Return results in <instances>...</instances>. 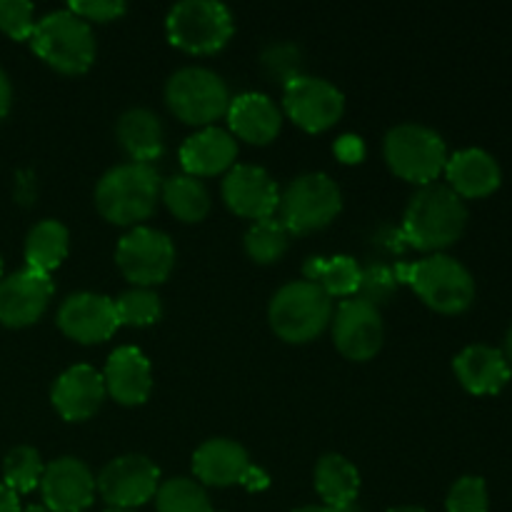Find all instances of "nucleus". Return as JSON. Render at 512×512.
Returning <instances> with one entry per match:
<instances>
[{
  "mask_svg": "<svg viewBox=\"0 0 512 512\" xmlns=\"http://www.w3.org/2000/svg\"><path fill=\"white\" fill-rule=\"evenodd\" d=\"M465 225L468 208L463 198H458L448 185L430 183L410 198L400 235L410 248L440 253L463 238Z\"/></svg>",
  "mask_w": 512,
  "mask_h": 512,
  "instance_id": "f257e3e1",
  "label": "nucleus"
},
{
  "mask_svg": "<svg viewBox=\"0 0 512 512\" xmlns=\"http://www.w3.org/2000/svg\"><path fill=\"white\" fill-rule=\"evenodd\" d=\"M395 278L398 283L410 285L435 313L460 315L475 300V280L470 270L445 253H433L415 263H400L395 268Z\"/></svg>",
  "mask_w": 512,
  "mask_h": 512,
  "instance_id": "f03ea898",
  "label": "nucleus"
},
{
  "mask_svg": "<svg viewBox=\"0 0 512 512\" xmlns=\"http://www.w3.org/2000/svg\"><path fill=\"white\" fill-rule=\"evenodd\" d=\"M160 175L153 165L123 163L110 168L95 188V208L108 223L138 225L150 218L160 198Z\"/></svg>",
  "mask_w": 512,
  "mask_h": 512,
  "instance_id": "7ed1b4c3",
  "label": "nucleus"
},
{
  "mask_svg": "<svg viewBox=\"0 0 512 512\" xmlns=\"http://www.w3.org/2000/svg\"><path fill=\"white\" fill-rule=\"evenodd\" d=\"M268 320L273 333L285 343H310L333 320V300L310 280H293L273 295Z\"/></svg>",
  "mask_w": 512,
  "mask_h": 512,
  "instance_id": "20e7f679",
  "label": "nucleus"
},
{
  "mask_svg": "<svg viewBox=\"0 0 512 512\" xmlns=\"http://www.w3.org/2000/svg\"><path fill=\"white\" fill-rule=\"evenodd\" d=\"M30 45L40 60L63 75H83L95 63L93 30L68 8L40 18L30 35Z\"/></svg>",
  "mask_w": 512,
  "mask_h": 512,
  "instance_id": "39448f33",
  "label": "nucleus"
},
{
  "mask_svg": "<svg viewBox=\"0 0 512 512\" xmlns=\"http://www.w3.org/2000/svg\"><path fill=\"white\" fill-rule=\"evenodd\" d=\"M383 155L388 168L398 178L415 185L435 183L440 173H445L448 165V145L435 133L433 128L420 123L395 125L383 143Z\"/></svg>",
  "mask_w": 512,
  "mask_h": 512,
  "instance_id": "423d86ee",
  "label": "nucleus"
},
{
  "mask_svg": "<svg viewBox=\"0 0 512 512\" xmlns=\"http://www.w3.org/2000/svg\"><path fill=\"white\" fill-rule=\"evenodd\" d=\"M175 48L190 55H213L233 38V13L218 0H183L173 5L165 20Z\"/></svg>",
  "mask_w": 512,
  "mask_h": 512,
  "instance_id": "0eeeda50",
  "label": "nucleus"
},
{
  "mask_svg": "<svg viewBox=\"0 0 512 512\" xmlns=\"http://www.w3.org/2000/svg\"><path fill=\"white\" fill-rule=\"evenodd\" d=\"M343 193L325 173H305L280 193V223L288 233L308 235L323 230L338 218Z\"/></svg>",
  "mask_w": 512,
  "mask_h": 512,
  "instance_id": "6e6552de",
  "label": "nucleus"
},
{
  "mask_svg": "<svg viewBox=\"0 0 512 512\" xmlns=\"http://www.w3.org/2000/svg\"><path fill=\"white\" fill-rule=\"evenodd\" d=\"M230 100L225 80L208 68H183L170 75L165 85V103L175 118L200 128H210L228 115Z\"/></svg>",
  "mask_w": 512,
  "mask_h": 512,
  "instance_id": "1a4fd4ad",
  "label": "nucleus"
},
{
  "mask_svg": "<svg viewBox=\"0 0 512 512\" xmlns=\"http://www.w3.org/2000/svg\"><path fill=\"white\" fill-rule=\"evenodd\" d=\"M115 263L120 273L138 288H150L173 273L175 245L163 230L135 225L128 235H123L115 248Z\"/></svg>",
  "mask_w": 512,
  "mask_h": 512,
  "instance_id": "9d476101",
  "label": "nucleus"
},
{
  "mask_svg": "<svg viewBox=\"0 0 512 512\" xmlns=\"http://www.w3.org/2000/svg\"><path fill=\"white\" fill-rule=\"evenodd\" d=\"M283 108L305 133H325L345 113V95L323 78H300L283 85Z\"/></svg>",
  "mask_w": 512,
  "mask_h": 512,
  "instance_id": "9b49d317",
  "label": "nucleus"
},
{
  "mask_svg": "<svg viewBox=\"0 0 512 512\" xmlns=\"http://www.w3.org/2000/svg\"><path fill=\"white\" fill-rule=\"evenodd\" d=\"M95 488L108 508L135 510L155 498L160 488V470L145 455H123L100 470Z\"/></svg>",
  "mask_w": 512,
  "mask_h": 512,
  "instance_id": "f8f14e48",
  "label": "nucleus"
},
{
  "mask_svg": "<svg viewBox=\"0 0 512 512\" xmlns=\"http://www.w3.org/2000/svg\"><path fill=\"white\" fill-rule=\"evenodd\" d=\"M383 318L373 303L363 298L343 300L333 320V343L348 360L365 363L383 348Z\"/></svg>",
  "mask_w": 512,
  "mask_h": 512,
  "instance_id": "ddd939ff",
  "label": "nucleus"
},
{
  "mask_svg": "<svg viewBox=\"0 0 512 512\" xmlns=\"http://www.w3.org/2000/svg\"><path fill=\"white\" fill-rule=\"evenodd\" d=\"M58 328L75 343H105L120 328L115 300L100 293L68 295L58 308Z\"/></svg>",
  "mask_w": 512,
  "mask_h": 512,
  "instance_id": "4468645a",
  "label": "nucleus"
},
{
  "mask_svg": "<svg viewBox=\"0 0 512 512\" xmlns=\"http://www.w3.org/2000/svg\"><path fill=\"white\" fill-rule=\"evenodd\" d=\"M53 298V280L38 270H18L0 280V323L5 328H28L38 323Z\"/></svg>",
  "mask_w": 512,
  "mask_h": 512,
  "instance_id": "2eb2a0df",
  "label": "nucleus"
},
{
  "mask_svg": "<svg viewBox=\"0 0 512 512\" xmlns=\"http://www.w3.org/2000/svg\"><path fill=\"white\" fill-rule=\"evenodd\" d=\"M223 200L235 215L258 223L273 218L280 205V188L268 170L258 165H233L223 180Z\"/></svg>",
  "mask_w": 512,
  "mask_h": 512,
  "instance_id": "dca6fc26",
  "label": "nucleus"
},
{
  "mask_svg": "<svg viewBox=\"0 0 512 512\" xmlns=\"http://www.w3.org/2000/svg\"><path fill=\"white\" fill-rule=\"evenodd\" d=\"M40 493L50 512H83L93 505L95 478L83 460L58 458L45 465Z\"/></svg>",
  "mask_w": 512,
  "mask_h": 512,
  "instance_id": "f3484780",
  "label": "nucleus"
},
{
  "mask_svg": "<svg viewBox=\"0 0 512 512\" xmlns=\"http://www.w3.org/2000/svg\"><path fill=\"white\" fill-rule=\"evenodd\" d=\"M103 373L90 365H73L53 385V408L68 423H83L93 418L105 400Z\"/></svg>",
  "mask_w": 512,
  "mask_h": 512,
  "instance_id": "a211bd4d",
  "label": "nucleus"
},
{
  "mask_svg": "<svg viewBox=\"0 0 512 512\" xmlns=\"http://www.w3.org/2000/svg\"><path fill=\"white\" fill-rule=\"evenodd\" d=\"M105 393L120 405H143L150 398L153 390V370H150V360L145 358L143 350L133 348V345H123V348L113 350L105 363L103 370Z\"/></svg>",
  "mask_w": 512,
  "mask_h": 512,
  "instance_id": "6ab92c4d",
  "label": "nucleus"
},
{
  "mask_svg": "<svg viewBox=\"0 0 512 512\" xmlns=\"http://www.w3.org/2000/svg\"><path fill=\"white\" fill-rule=\"evenodd\" d=\"M448 188L463 200H480L493 195L503 183L498 160L483 148H465L450 155L445 165Z\"/></svg>",
  "mask_w": 512,
  "mask_h": 512,
  "instance_id": "aec40b11",
  "label": "nucleus"
},
{
  "mask_svg": "<svg viewBox=\"0 0 512 512\" xmlns=\"http://www.w3.org/2000/svg\"><path fill=\"white\" fill-rule=\"evenodd\" d=\"M453 370L470 395H498L512 378L503 350L490 345H468L460 350L453 360Z\"/></svg>",
  "mask_w": 512,
  "mask_h": 512,
  "instance_id": "412c9836",
  "label": "nucleus"
},
{
  "mask_svg": "<svg viewBox=\"0 0 512 512\" xmlns=\"http://www.w3.org/2000/svg\"><path fill=\"white\" fill-rule=\"evenodd\" d=\"M225 118H228L230 135L250 145L273 143L283 128V113L263 93H243L233 98Z\"/></svg>",
  "mask_w": 512,
  "mask_h": 512,
  "instance_id": "4be33fe9",
  "label": "nucleus"
},
{
  "mask_svg": "<svg viewBox=\"0 0 512 512\" xmlns=\"http://www.w3.org/2000/svg\"><path fill=\"white\" fill-rule=\"evenodd\" d=\"M238 158V143L223 128H203L180 145V165L190 178H208L230 170Z\"/></svg>",
  "mask_w": 512,
  "mask_h": 512,
  "instance_id": "5701e85b",
  "label": "nucleus"
},
{
  "mask_svg": "<svg viewBox=\"0 0 512 512\" xmlns=\"http://www.w3.org/2000/svg\"><path fill=\"white\" fill-rule=\"evenodd\" d=\"M248 468V450L228 438L205 440L193 453L195 478L203 485H213V488H228V485L240 483Z\"/></svg>",
  "mask_w": 512,
  "mask_h": 512,
  "instance_id": "b1692460",
  "label": "nucleus"
},
{
  "mask_svg": "<svg viewBox=\"0 0 512 512\" xmlns=\"http://www.w3.org/2000/svg\"><path fill=\"white\" fill-rule=\"evenodd\" d=\"M115 135H118L120 148L128 153L130 163L150 165V160H158L163 155V125L158 115L150 110L133 108L120 115Z\"/></svg>",
  "mask_w": 512,
  "mask_h": 512,
  "instance_id": "393cba45",
  "label": "nucleus"
},
{
  "mask_svg": "<svg viewBox=\"0 0 512 512\" xmlns=\"http://www.w3.org/2000/svg\"><path fill=\"white\" fill-rule=\"evenodd\" d=\"M315 490L328 508H353L360 493V473L338 453L323 455L315 465Z\"/></svg>",
  "mask_w": 512,
  "mask_h": 512,
  "instance_id": "a878e982",
  "label": "nucleus"
},
{
  "mask_svg": "<svg viewBox=\"0 0 512 512\" xmlns=\"http://www.w3.org/2000/svg\"><path fill=\"white\" fill-rule=\"evenodd\" d=\"M305 280L323 288L330 298H355L363 278V268L350 255L333 258H308L303 265Z\"/></svg>",
  "mask_w": 512,
  "mask_h": 512,
  "instance_id": "bb28decb",
  "label": "nucleus"
},
{
  "mask_svg": "<svg viewBox=\"0 0 512 512\" xmlns=\"http://www.w3.org/2000/svg\"><path fill=\"white\" fill-rule=\"evenodd\" d=\"M70 233L60 220H40L25 238V263L30 270L50 275L68 255Z\"/></svg>",
  "mask_w": 512,
  "mask_h": 512,
  "instance_id": "cd10ccee",
  "label": "nucleus"
},
{
  "mask_svg": "<svg viewBox=\"0 0 512 512\" xmlns=\"http://www.w3.org/2000/svg\"><path fill=\"white\" fill-rule=\"evenodd\" d=\"M170 213L183 223H200L210 210V195L198 178L190 175H173L160 188Z\"/></svg>",
  "mask_w": 512,
  "mask_h": 512,
  "instance_id": "c85d7f7f",
  "label": "nucleus"
},
{
  "mask_svg": "<svg viewBox=\"0 0 512 512\" xmlns=\"http://www.w3.org/2000/svg\"><path fill=\"white\" fill-rule=\"evenodd\" d=\"M288 238L290 233L283 228L278 218L258 220L245 233V253H248L250 260L260 265L278 263L285 255V250H288Z\"/></svg>",
  "mask_w": 512,
  "mask_h": 512,
  "instance_id": "c756f323",
  "label": "nucleus"
},
{
  "mask_svg": "<svg viewBox=\"0 0 512 512\" xmlns=\"http://www.w3.org/2000/svg\"><path fill=\"white\" fill-rule=\"evenodd\" d=\"M158 512H213L203 485L190 478H173L160 483L155 493Z\"/></svg>",
  "mask_w": 512,
  "mask_h": 512,
  "instance_id": "7c9ffc66",
  "label": "nucleus"
},
{
  "mask_svg": "<svg viewBox=\"0 0 512 512\" xmlns=\"http://www.w3.org/2000/svg\"><path fill=\"white\" fill-rule=\"evenodd\" d=\"M43 460H40V453L30 445H18V448L10 450L5 455L3 463V478L5 485L13 490L15 495L18 493H30L40 485V478H43Z\"/></svg>",
  "mask_w": 512,
  "mask_h": 512,
  "instance_id": "2f4dec72",
  "label": "nucleus"
},
{
  "mask_svg": "<svg viewBox=\"0 0 512 512\" xmlns=\"http://www.w3.org/2000/svg\"><path fill=\"white\" fill-rule=\"evenodd\" d=\"M115 313H118L120 325L148 328V325L158 323L160 320V315H163V303H160L158 293H153L150 288H135L115 300Z\"/></svg>",
  "mask_w": 512,
  "mask_h": 512,
  "instance_id": "473e14b6",
  "label": "nucleus"
},
{
  "mask_svg": "<svg viewBox=\"0 0 512 512\" xmlns=\"http://www.w3.org/2000/svg\"><path fill=\"white\" fill-rule=\"evenodd\" d=\"M448 512H488L490 498L488 485L478 475H465L450 488L448 500H445Z\"/></svg>",
  "mask_w": 512,
  "mask_h": 512,
  "instance_id": "72a5a7b5",
  "label": "nucleus"
},
{
  "mask_svg": "<svg viewBox=\"0 0 512 512\" xmlns=\"http://www.w3.org/2000/svg\"><path fill=\"white\" fill-rule=\"evenodd\" d=\"M263 68L270 78L288 85L290 80L303 75L300 73V68H303V55H300V50L295 48V45L275 43L263 53Z\"/></svg>",
  "mask_w": 512,
  "mask_h": 512,
  "instance_id": "f704fd0d",
  "label": "nucleus"
},
{
  "mask_svg": "<svg viewBox=\"0 0 512 512\" xmlns=\"http://www.w3.org/2000/svg\"><path fill=\"white\" fill-rule=\"evenodd\" d=\"M33 10L28 0H0V30L13 40H30L35 30Z\"/></svg>",
  "mask_w": 512,
  "mask_h": 512,
  "instance_id": "c9c22d12",
  "label": "nucleus"
},
{
  "mask_svg": "<svg viewBox=\"0 0 512 512\" xmlns=\"http://www.w3.org/2000/svg\"><path fill=\"white\" fill-rule=\"evenodd\" d=\"M398 290V278H395V270L385 268V265H370L363 270V278H360L358 298L368 300L378 308L380 303L393 298V293Z\"/></svg>",
  "mask_w": 512,
  "mask_h": 512,
  "instance_id": "e433bc0d",
  "label": "nucleus"
},
{
  "mask_svg": "<svg viewBox=\"0 0 512 512\" xmlns=\"http://www.w3.org/2000/svg\"><path fill=\"white\" fill-rule=\"evenodd\" d=\"M68 10L90 25V23H110V20L123 18L128 8H125L123 0H75V3L68 5Z\"/></svg>",
  "mask_w": 512,
  "mask_h": 512,
  "instance_id": "4c0bfd02",
  "label": "nucleus"
},
{
  "mask_svg": "<svg viewBox=\"0 0 512 512\" xmlns=\"http://www.w3.org/2000/svg\"><path fill=\"white\" fill-rule=\"evenodd\" d=\"M335 155H338L340 163L345 165H355V163H363L365 160V143L360 135H340L333 145Z\"/></svg>",
  "mask_w": 512,
  "mask_h": 512,
  "instance_id": "58836bf2",
  "label": "nucleus"
},
{
  "mask_svg": "<svg viewBox=\"0 0 512 512\" xmlns=\"http://www.w3.org/2000/svg\"><path fill=\"white\" fill-rule=\"evenodd\" d=\"M240 485H245V488H248V490L258 493V490L268 488L270 478H268V473H265V470L253 468V465H250V468L245 470V475H243V480H240Z\"/></svg>",
  "mask_w": 512,
  "mask_h": 512,
  "instance_id": "ea45409f",
  "label": "nucleus"
},
{
  "mask_svg": "<svg viewBox=\"0 0 512 512\" xmlns=\"http://www.w3.org/2000/svg\"><path fill=\"white\" fill-rule=\"evenodd\" d=\"M10 100H13V88H10V80L8 75H5V70L0 68V120L8 115Z\"/></svg>",
  "mask_w": 512,
  "mask_h": 512,
  "instance_id": "a19ab883",
  "label": "nucleus"
},
{
  "mask_svg": "<svg viewBox=\"0 0 512 512\" xmlns=\"http://www.w3.org/2000/svg\"><path fill=\"white\" fill-rule=\"evenodd\" d=\"M0 512H20V500L5 483H0Z\"/></svg>",
  "mask_w": 512,
  "mask_h": 512,
  "instance_id": "79ce46f5",
  "label": "nucleus"
},
{
  "mask_svg": "<svg viewBox=\"0 0 512 512\" xmlns=\"http://www.w3.org/2000/svg\"><path fill=\"white\" fill-rule=\"evenodd\" d=\"M293 512H355V510L353 508L338 510V508H328V505H305V508H298Z\"/></svg>",
  "mask_w": 512,
  "mask_h": 512,
  "instance_id": "37998d69",
  "label": "nucleus"
},
{
  "mask_svg": "<svg viewBox=\"0 0 512 512\" xmlns=\"http://www.w3.org/2000/svg\"><path fill=\"white\" fill-rule=\"evenodd\" d=\"M503 355H505V360H508V365L512 368V325H510L508 335H505V350H503Z\"/></svg>",
  "mask_w": 512,
  "mask_h": 512,
  "instance_id": "c03bdc74",
  "label": "nucleus"
},
{
  "mask_svg": "<svg viewBox=\"0 0 512 512\" xmlns=\"http://www.w3.org/2000/svg\"><path fill=\"white\" fill-rule=\"evenodd\" d=\"M388 512H425L423 508H415V505H403V508H393Z\"/></svg>",
  "mask_w": 512,
  "mask_h": 512,
  "instance_id": "a18cd8bd",
  "label": "nucleus"
},
{
  "mask_svg": "<svg viewBox=\"0 0 512 512\" xmlns=\"http://www.w3.org/2000/svg\"><path fill=\"white\" fill-rule=\"evenodd\" d=\"M20 512H50V510L45 508V505H30V508H25V510H20Z\"/></svg>",
  "mask_w": 512,
  "mask_h": 512,
  "instance_id": "49530a36",
  "label": "nucleus"
},
{
  "mask_svg": "<svg viewBox=\"0 0 512 512\" xmlns=\"http://www.w3.org/2000/svg\"><path fill=\"white\" fill-rule=\"evenodd\" d=\"M105 512H135V510H125V508H108Z\"/></svg>",
  "mask_w": 512,
  "mask_h": 512,
  "instance_id": "de8ad7c7",
  "label": "nucleus"
},
{
  "mask_svg": "<svg viewBox=\"0 0 512 512\" xmlns=\"http://www.w3.org/2000/svg\"><path fill=\"white\" fill-rule=\"evenodd\" d=\"M0 278H3V258H0Z\"/></svg>",
  "mask_w": 512,
  "mask_h": 512,
  "instance_id": "09e8293b",
  "label": "nucleus"
}]
</instances>
